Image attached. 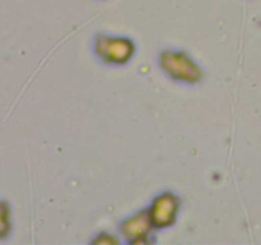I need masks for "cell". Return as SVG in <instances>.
Listing matches in <instances>:
<instances>
[{"label":"cell","mask_w":261,"mask_h":245,"mask_svg":"<svg viewBox=\"0 0 261 245\" xmlns=\"http://www.w3.org/2000/svg\"><path fill=\"white\" fill-rule=\"evenodd\" d=\"M157 63L161 71L175 83L195 86L204 79V69L185 50L163 48L158 54Z\"/></svg>","instance_id":"cell-1"},{"label":"cell","mask_w":261,"mask_h":245,"mask_svg":"<svg viewBox=\"0 0 261 245\" xmlns=\"http://www.w3.org/2000/svg\"><path fill=\"white\" fill-rule=\"evenodd\" d=\"M92 48L96 58L109 66H125L134 59L137 45L127 36L99 32L94 36Z\"/></svg>","instance_id":"cell-2"},{"label":"cell","mask_w":261,"mask_h":245,"mask_svg":"<svg viewBox=\"0 0 261 245\" xmlns=\"http://www.w3.org/2000/svg\"><path fill=\"white\" fill-rule=\"evenodd\" d=\"M181 207V197L172 190L161 191L153 197L147 208L155 231L172 227L177 222Z\"/></svg>","instance_id":"cell-3"},{"label":"cell","mask_w":261,"mask_h":245,"mask_svg":"<svg viewBox=\"0 0 261 245\" xmlns=\"http://www.w3.org/2000/svg\"><path fill=\"white\" fill-rule=\"evenodd\" d=\"M119 235L121 240L130 245H143L154 242V227L150 221L148 208L139 209L119 224Z\"/></svg>","instance_id":"cell-4"},{"label":"cell","mask_w":261,"mask_h":245,"mask_svg":"<svg viewBox=\"0 0 261 245\" xmlns=\"http://www.w3.org/2000/svg\"><path fill=\"white\" fill-rule=\"evenodd\" d=\"M122 240L119 239L116 235L110 234V232H99L97 234L93 239H91L92 244H119Z\"/></svg>","instance_id":"cell-5"},{"label":"cell","mask_w":261,"mask_h":245,"mask_svg":"<svg viewBox=\"0 0 261 245\" xmlns=\"http://www.w3.org/2000/svg\"><path fill=\"white\" fill-rule=\"evenodd\" d=\"M10 216V208L5 201L2 202V227H0V232H2V239H4L10 231V219L7 221V217Z\"/></svg>","instance_id":"cell-6"}]
</instances>
